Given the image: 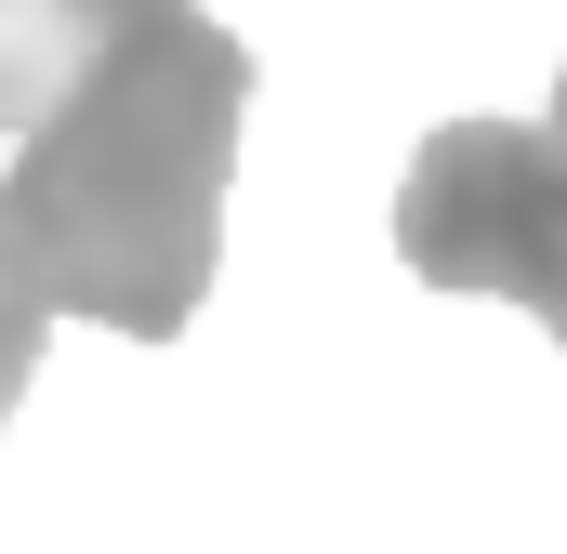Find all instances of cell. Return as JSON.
Here are the masks:
<instances>
[{"label": "cell", "instance_id": "cell-1", "mask_svg": "<svg viewBox=\"0 0 567 554\" xmlns=\"http://www.w3.org/2000/svg\"><path fill=\"white\" fill-rule=\"evenodd\" d=\"M238 120H251V40H225L198 0L106 27L0 172V252L53 317L172 343L225 265Z\"/></svg>", "mask_w": 567, "mask_h": 554}, {"label": "cell", "instance_id": "cell-2", "mask_svg": "<svg viewBox=\"0 0 567 554\" xmlns=\"http://www.w3.org/2000/svg\"><path fill=\"white\" fill-rule=\"evenodd\" d=\"M396 252L435 290H502L567 343V133L542 120H449L396 185Z\"/></svg>", "mask_w": 567, "mask_h": 554}, {"label": "cell", "instance_id": "cell-3", "mask_svg": "<svg viewBox=\"0 0 567 554\" xmlns=\"http://www.w3.org/2000/svg\"><path fill=\"white\" fill-rule=\"evenodd\" d=\"M93 53V27H80V0H0V133H27L53 93H66V66Z\"/></svg>", "mask_w": 567, "mask_h": 554}, {"label": "cell", "instance_id": "cell-4", "mask_svg": "<svg viewBox=\"0 0 567 554\" xmlns=\"http://www.w3.org/2000/svg\"><path fill=\"white\" fill-rule=\"evenodd\" d=\"M40 330H53V304H40L27 265L0 252V422H13V397H27V370H40Z\"/></svg>", "mask_w": 567, "mask_h": 554}, {"label": "cell", "instance_id": "cell-5", "mask_svg": "<svg viewBox=\"0 0 567 554\" xmlns=\"http://www.w3.org/2000/svg\"><path fill=\"white\" fill-rule=\"evenodd\" d=\"M133 13H172V0H80V27L106 40V27H133Z\"/></svg>", "mask_w": 567, "mask_h": 554}, {"label": "cell", "instance_id": "cell-6", "mask_svg": "<svg viewBox=\"0 0 567 554\" xmlns=\"http://www.w3.org/2000/svg\"><path fill=\"white\" fill-rule=\"evenodd\" d=\"M555 133H567V80H555Z\"/></svg>", "mask_w": 567, "mask_h": 554}]
</instances>
